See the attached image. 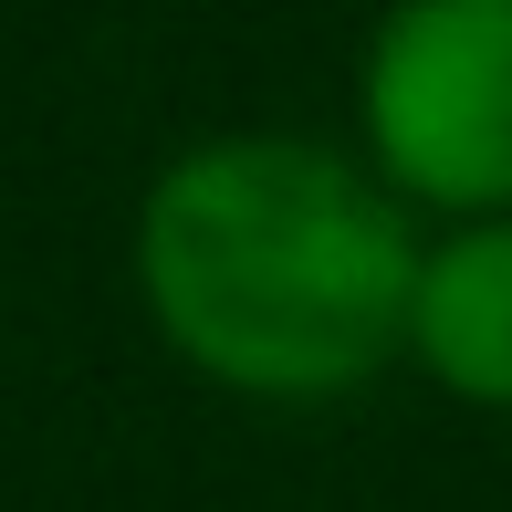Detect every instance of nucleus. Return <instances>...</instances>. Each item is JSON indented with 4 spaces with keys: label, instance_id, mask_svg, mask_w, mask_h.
I'll return each instance as SVG.
<instances>
[{
    "label": "nucleus",
    "instance_id": "obj_1",
    "mask_svg": "<svg viewBox=\"0 0 512 512\" xmlns=\"http://www.w3.org/2000/svg\"><path fill=\"white\" fill-rule=\"evenodd\" d=\"M408 209L356 157L304 136H209L147 189L136 283L209 387L345 398L408 345Z\"/></svg>",
    "mask_w": 512,
    "mask_h": 512
},
{
    "label": "nucleus",
    "instance_id": "obj_2",
    "mask_svg": "<svg viewBox=\"0 0 512 512\" xmlns=\"http://www.w3.org/2000/svg\"><path fill=\"white\" fill-rule=\"evenodd\" d=\"M366 157L398 199L512 209V0H398L366 42Z\"/></svg>",
    "mask_w": 512,
    "mask_h": 512
},
{
    "label": "nucleus",
    "instance_id": "obj_3",
    "mask_svg": "<svg viewBox=\"0 0 512 512\" xmlns=\"http://www.w3.org/2000/svg\"><path fill=\"white\" fill-rule=\"evenodd\" d=\"M408 356L429 366L450 398L512 408V209L471 220L418 262V304H408Z\"/></svg>",
    "mask_w": 512,
    "mask_h": 512
}]
</instances>
